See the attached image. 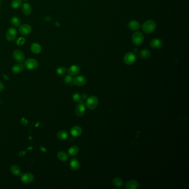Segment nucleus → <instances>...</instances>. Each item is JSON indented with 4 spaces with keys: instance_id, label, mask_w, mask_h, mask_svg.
Instances as JSON below:
<instances>
[{
    "instance_id": "15",
    "label": "nucleus",
    "mask_w": 189,
    "mask_h": 189,
    "mask_svg": "<svg viewBox=\"0 0 189 189\" xmlns=\"http://www.w3.org/2000/svg\"><path fill=\"white\" fill-rule=\"evenodd\" d=\"M69 167L73 171H77L80 168L79 160L76 158H72L69 163Z\"/></svg>"
},
{
    "instance_id": "10",
    "label": "nucleus",
    "mask_w": 189,
    "mask_h": 189,
    "mask_svg": "<svg viewBox=\"0 0 189 189\" xmlns=\"http://www.w3.org/2000/svg\"><path fill=\"white\" fill-rule=\"evenodd\" d=\"M73 83L77 86H83L87 83V79L83 75H78L74 78Z\"/></svg>"
},
{
    "instance_id": "33",
    "label": "nucleus",
    "mask_w": 189,
    "mask_h": 189,
    "mask_svg": "<svg viewBox=\"0 0 189 189\" xmlns=\"http://www.w3.org/2000/svg\"><path fill=\"white\" fill-rule=\"evenodd\" d=\"M80 97H82V98L83 99L86 100L87 99V98H88V95L86 93H83Z\"/></svg>"
},
{
    "instance_id": "24",
    "label": "nucleus",
    "mask_w": 189,
    "mask_h": 189,
    "mask_svg": "<svg viewBox=\"0 0 189 189\" xmlns=\"http://www.w3.org/2000/svg\"><path fill=\"white\" fill-rule=\"evenodd\" d=\"M57 158L62 161H66L68 159V155L64 152H59L57 153Z\"/></svg>"
},
{
    "instance_id": "32",
    "label": "nucleus",
    "mask_w": 189,
    "mask_h": 189,
    "mask_svg": "<svg viewBox=\"0 0 189 189\" xmlns=\"http://www.w3.org/2000/svg\"><path fill=\"white\" fill-rule=\"evenodd\" d=\"M25 39L23 37L19 38L17 41V43L18 46L23 45L25 43Z\"/></svg>"
},
{
    "instance_id": "19",
    "label": "nucleus",
    "mask_w": 189,
    "mask_h": 189,
    "mask_svg": "<svg viewBox=\"0 0 189 189\" xmlns=\"http://www.w3.org/2000/svg\"><path fill=\"white\" fill-rule=\"evenodd\" d=\"M139 187L138 182L135 180H131L128 181L126 184V189H137Z\"/></svg>"
},
{
    "instance_id": "36",
    "label": "nucleus",
    "mask_w": 189,
    "mask_h": 189,
    "mask_svg": "<svg viewBox=\"0 0 189 189\" xmlns=\"http://www.w3.org/2000/svg\"><path fill=\"white\" fill-rule=\"evenodd\" d=\"M1 0H0V4H1Z\"/></svg>"
},
{
    "instance_id": "22",
    "label": "nucleus",
    "mask_w": 189,
    "mask_h": 189,
    "mask_svg": "<svg viewBox=\"0 0 189 189\" xmlns=\"http://www.w3.org/2000/svg\"><path fill=\"white\" fill-rule=\"evenodd\" d=\"M150 55H151L150 51L147 49H142L139 53V57H140L142 59H147L150 56Z\"/></svg>"
},
{
    "instance_id": "5",
    "label": "nucleus",
    "mask_w": 189,
    "mask_h": 189,
    "mask_svg": "<svg viewBox=\"0 0 189 189\" xmlns=\"http://www.w3.org/2000/svg\"><path fill=\"white\" fill-rule=\"evenodd\" d=\"M17 33L18 32L15 27H10L6 32V38L8 41H13L17 37Z\"/></svg>"
},
{
    "instance_id": "6",
    "label": "nucleus",
    "mask_w": 189,
    "mask_h": 189,
    "mask_svg": "<svg viewBox=\"0 0 189 189\" xmlns=\"http://www.w3.org/2000/svg\"><path fill=\"white\" fill-rule=\"evenodd\" d=\"M136 60H137V57L134 53H127L124 57V61L127 65L133 64L136 62Z\"/></svg>"
},
{
    "instance_id": "25",
    "label": "nucleus",
    "mask_w": 189,
    "mask_h": 189,
    "mask_svg": "<svg viewBox=\"0 0 189 189\" xmlns=\"http://www.w3.org/2000/svg\"><path fill=\"white\" fill-rule=\"evenodd\" d=\"M11 172L15 176H18L21 174V169L20 167L16 165H12L10 169Z\"/></svg>"
},
{
    "instance_id": "21",
    "label": "nucleus",
    "mask_w": 189,
    "mask_h": 189,
    "mask_svg": "<svg viewBox=\"0 0 189 189\" xmlns=\"http://www.w3.org/2000/svg\"><path fill=\"white\" fill-rule=\"evenodd\" d=\"M57 136L60 140H64L68 138L69 136L68 132L66 130H61L58 131Z\"/></svg>"
},
{
    "instance_id": "14",
    "label": "nucleus",
    "mask_w": 189,
    "mask_h": 189,
    "mask_svg": "<svg viewBox=\"0 0 189 189\" xmlns=\"http://www.w3.org/2000/svg\"><path fill=\"white\" fill-rule=\"evenodd\" d=\"M67 71L68 72L69 74L71 75H76L80 73V68L79 66L78 65H73L71 67H69Z\"/></svg>"
},
{
    "instance_id": "18",
    "label": "nucleus",
    "mask_w": 189,
    "mask_h": 189,
    "mask_svg": "<svg viewBox=\"0 0 189 189\" xmlns=\"http://www.w3.org/2000/svg\"><path fill=\"white\" fill-rule=\"evenodd\" d=\"M24 69V65L21 63H18L13 65L12 67V72L14 74L21 73Z\"/></svg>"
},
{
    "instance_id": "11",
    "label": "nucleus",
    "mask_w": 189,
    "mask_h": 189,
    "mask_svg": "<svg viewBox=\"0 0 189 189\" xmlns=\"http://www.w3.org/2000/svg\"><path fill=\"white\" fill-rule=\"evenodd\" d=\"M75 108V114L77 116H82L85 113V107L83 104V102H80Z\"/></svg>"
},
{
    "instance_id": "29",
    "label": "nucleus",
    "mask_w": 189,
    "mask_h": 189,
    "mask_svg": "<svg viewBox=\"0 0 189 189\" xmlns=\"http://www.w3.org/2000/svg\"><path fill=\"white\" fill-rule=\"evenodd\" d=\"M73 78L72 75H71L70 74H68L64 77V82L66 84H71L73 82Z\"/></svg>"
},
{
    "instance_id": "20",
    "label": "nucleus",
    "mask_w": 189,
    "mask_h": 189,
    "mask_svg": "<svg viewBox=\"0 0 189 189\" xmlns=\"http://www.w3.org/2000/svg\"><path fill=\"white\" fill-rule=\"evenodd\" d=\"M31 51L35 54H39L42 51V47L38 43H33L31 45Z\"/></svg>"
},
{
    "instance_id": "2",
    "label": "nucleus",
    "mask_w": 189,
    "mask_h": 189,
    "mask_svg": "<svg viewBox=\"0 0 189 189\" xmlns=\"http://www.w3.org/2000/svg\"><path fill=\"white\" fill-rule=\"evenodd\" d=\"M144 41V36L142 32H135L132 36L131 41L135 46L141 45Z\"/></svg>"
},
{
    "instance_id": "26",
    "label": "nucleus",
    "mask_w": 189,
    "mask_h": 189,
    "mask_svg": "<svg viewBox=\"0 0 189 189\" xmlns=\"http://www.w3.org/2000/svg\"><path fill=\"white\" fill-rule=\"evenodd\" d=\"M79 151V147H78L77 146L74 145L69 149V155L71 156H75L78 154Z\"/></svg>"
},
{
    "instance_id": "27",
    "label": "nucleus",
    "mask_w": 189,
    "mask_h": 189,
    "mask_svg": "<svg viewBox=\"0 0 189 189\" xmlns=\"http://www.w3.org/2000/svg\"><path fill=\"white\" fill-rule=\"evenodd\" d=\"M22 5V0H12L11 6L12 8L17 9L20 7Z\"/></svg>"
},
{
    "instance_id": "3",
    "label": "nucleus",
    "mask_w": 189,
    "mask_h": 189,
    "mask_svg": "<svg viewBox=\"0 0 189 189\" xmlns=\"http://www.w3.org/2000/svg\"><path fill=\"white\" fill-rule=\"evenodd\" d=\"M98 104V99L95 95H92L86 99L85 105L87 108L90 110H94Z\"/></svg>"
},
{
    "instance_id": "7",
    "label": "nucleus",
    "mask_w": 189,
    "mask_h": 189,
    "mask_svg": "<svg viewBox=\"0 0 189 189\" xmlns=\"http://www.w3.org/2000/svg\"><path fill=\"white\" fill-rule=\"evenodd\" d=\"M12 57L17 63L23 62L25 59L24 53L20 49H15L12 53Z\"/></svg>"
},
{
    "instance_id": "9",
    "label": "nucleus",
    "mask_w": 189,
    "mask_h": 189,
    "mask_svg": "<svg viewBox=\"0 0 189 189\" xmlns=\"http://www.w3.org/2000/svg\"><path fill=\"white\" fill-rule=\"evenodd\" d=\"M21 181L25 184H30L34 180V176L29 173L22 174L21 176Z\"/></svg>"
},
{
    "instance_id": "23",
    "label": "nucleus",
    "mask_w": 189,
    "mask_h": 189,
    "mask_svg": "<svg viewBox=\"0 0 189 189\" xmlns=\"http://www.w3.org/2000/svg\"><path fill=\"white\" fill-rule=\"evenodd\" d=\"M11 23L13 27H20L21 26V19L16 16L12 17L10 20Z\"/></svg>"
},
{
    "instance_id": "4",
    "label": "nucleus",
    "mask_w": 189,
    "mask_h": 189,
    "mask_svg": "<svg viewBox=\"0 0 189 189\" xmlns=\"http://www.w3.org/2000/svg\"><path fill=\"white\" fill-rule=\"evenodd\" d=\"M38 66V62L35 58H28L25 62V66L28 70H34L37 68Z\"/></svg>"
},
{
    "instance_id": "28",
    "label": "nucleus",
    "mask_w": 189,
    "mask_h": 189,
    "mask_svg": "<svg viewBox=\"0 0 189 189\" xmlns=\"http://www.w3.org/2000/svg\"><path fill=\"white\" fill-rule=\"evenodd\" d=\"M113 184L118 188H119L123 186V181L122 179L119 178H116L113 180Z\"/></svg>"
},
{
    "instance_id": "35",
    "label": "nucleus",
    "mask_w": 189,
    "mask_h": 189,
    "mask_svg": "<svg viewBox=\"0 0 189 189\" xmlns=\"http://www.w3.org/2000/svg\"><path fill=\"white\" fill-rule=\"evenodd\" d=\"M22 1H28V0H22Z\"/></svg>"
},
{
    "instance_id": "8",
    "label": "nucleus",
    "mask_w": 189,
    "mask_h": 189,
    "mask_svg": "<svg viewBox=\"0 0 189 189\" xmlns=\"http://www.w3.org/2000/svg\"><path fill=\"white\" fill-rule=\"evenodd\" d=\"M18 31L21 35H28L32 31V27L28 24H24L20 26Z\"/></svg>"
},
{
    "instance_id": "17",
    "label": "nucleus",
    "mask_w": 189,
    "mask_h": 189,
    "mask_svg": "<svg viewBox=\"0 0 189 189\" xmlns=\"http://www.w3.org/2000/svg\"><path fill=\"white\" fill-rule=\"evenodd\" d=\"M70 133L72 136L74 137H79L82 133V129L79 126H74L71 129Z\"/></svg>"
},
{
    "instance_id": "34",
    "label": "nucleus",
    "mask_w": 189,
    "mask_h": 189,
    "mask_svg": "<svg viewBox=\"0 0 189 189\" xmlns=\"http://www.w3.org/2000/svg\"><path fill=\"white\" fill-rule=\"evenodd\" d=\"M4 88H5L4 85L1 82H0V91H2V90H4Z\"/></svg>"
},
{
    "instance_id": "1",
    "label": "nucleus",
    "mask_w": 189,
    "mask_h": 189,
    "mask_svg": "<svg viewBox=\"0 0 189 189\" xmlns=\"http://www.w3.org/2000/svg\"><path fill=\"white\" fill-rule=\"evenodd\" d=\"M157 27V24L153 20L145 21L142 25V30L145 33L149 34L154 31Z\"/></svg>"
},
{
    "instance_id": "16",
    "label": "nucleus",
    "mask_w": 189,
    "mask_h": 189,
    "mask_svg": "<svg viewBox=\"0 0 189 189\" xmlns=\"http://www.w3.org/2000/svg\"><path fill=\"white\" fill-rule=\"evenodd\" d=\"M128 26L131 31H136L140 28V24L138 21L133 20L128 23Z\"/></svg>"
},
{
    "instance_id": "13",
    "label": "nucleus",
    "mask_w": 189,
    "mask_h": 189,
    "mask_svg": "<svg viewBox=\"0 0 189 189\" xmlns=\"http://www.w3.org/2000/svg\"><path fill=\"white\" fill-rule=\"evenodd\" d=\"M22 11L26 16H30L32 14V8L31 6L28 3H25L22 5Z\"/></svg>"
},
{
    "instance_id": "12",
    "label": "nucleus",
    "mask_w": 189,
    "mask_h": 189,
    "mask_svg": "<svg viewBox=\"0 0 189 189\" xmlns=\"http://www.w3.org/2000/svg\"><path fill=\"white\" fill-rule=\"evenodd\" d=\"M163 41L160 38H154L151 40L150 42V46L151 47L154 49H159L163 46Z\"/></svg>"
},
{
    "instance_id": "31",
    "label": "nucleus",
    "mask_w": 189,
    "mask_h": 189,
    "mask_svg": "<svg viewBox=\"0 0 189 189\" xmlns=\"http://www.w3.org/2000/svg\"><path fill=\"white\" fill-rule=\"evenodd\" d=\"M80 95L78 93L75 92L72 95V99L73 100L74 102H79L80 101Z\"/></svg>"
},
{
    "instance_id": "30",
    "label": "nucleus",
    "mask_w": 189,
    "mask_h": 189,
    "mask_svg": "<svg viewBox=\"0 0 189 189\" xmlns=\"http://www.w3.org/2000/svg\"><path fill=\"white\" fill-rule=\"evenodd\" d=\"M66 68L64 67H63V66L59 67L56 70L57 74L58 75H60L64 74L66 73Z\"/></svg>"
}]
</instances>
